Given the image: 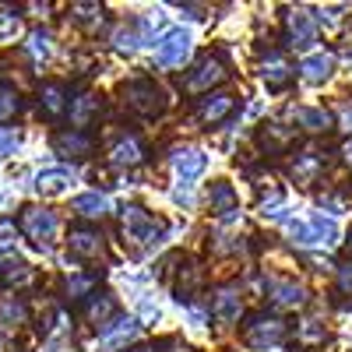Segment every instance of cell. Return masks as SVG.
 <instances>
[{
  "instance_id": "cell-1",
  "label": "cell",
  "mask_w": 352,
  "mask_h": 352,
  "mask_svg": "<svg viewBox=\"0 0 352 352\" xmlns=\"http://www.w3.org/2000/svg\"><path fill=\"white\" fill-rule=\"evenodd\" d=\"M120 229H124V243H131L138 250H152L166 236V222L148 215L144 208H138V204H127L120 212Z\"/></svg>"
},
{
  "instance_id": "cell-2",
  "label": "cell",
  "mask_w": 352,
  "mask_h": 352,
  "mask_svg": "<svg viewBox=\"0 0 352 352\" xmlns=\"http://www.w3.org/2000/svg\"><path fill=\"white\" fill-rule=\"evenodd\" d=\"M124 102L127 109H134L144 120H155V116L166 113V92L152 81V78H134L124 85Z\"/></svg>"
},
{
  "instance_id": "cell-3",
  "label": "cell",
  "mask_w": 352,
  "mask_h": 352,
  "mask_svg": "<svg viewBox=\"0 0 352 352\" xmlns=\"http://www.w3.org/2000/svg\"><path fill=\"white\" fill-rule=\"evenodd\" d=\"M226 78H229L226 56H222V53H212V56H204V60H201L180 85H184V92H190V96H197V92H208V96H212V88H215L219 81H226Z\"/></svg>"
},
{
  "instance_id": "cell-4",
  "label": "cell",
  "mask_w": 352,
  "mask_h": 352,
  "mask_svg": "<svg viewBox=\"0 0 352 352\" xmlns=\"http://www.w3.org/2000/svg\"><path fill=\"white\" fill-rule=\"evenodd\" d=\"M285 338V320L278 317H268V314H254L243 328V342L250 349H272Z\"/></svg>"
},
{
  "instance_id": "cell-5",
  "label": "cell",
  "mask_w": 352,
  "mask_h": 352,
  "mask_svg": "<svg viewBox=\"0 0 352 352\" xmlns=\"http://www.w3.org/2000/svg\"><path fill=\"white\" fill-rule=\"evenodd\" d=\"M190 46H194V39H190L187 28H173V32H166L162 43L155 46V67H162V71L184 67V60L190 56Z\"/></svg>"
},
{
  "instance_id": "cell-6",
  "label": "cell",
  "mask_w": 352,
  "mask_h": 352,
  "mask_svg": "<svg viewBox=\"0 0 352 352\" xmlns=\"http://www.w3.org/2000/svg\"><path fill=\"white\" fill-rule=\"evenodd\" d=\"M21 229H25V236H32L43 250L50 247V240L56 236V229H60V219H56V212L50 208H25L21 212Z\"/></svg>"
},
{
  "instance_id": "cell-7",
  "label": "cell",
  "mask_w": 352,
  "mask_h": 352,
  "mask_svg": "<svg viewBox=\"0 0 352 352\" xmlns=\"http://www.w3.org/2000/svg\"><path fill=\"white\" fill-rule=\"evenodd\" d=\"M285 36L292 50H310L317 43V25L303 8H289L285 11Z\"/></svg>"
},
{
  "instance_id": "cell-8",
  "label": "cell",
  "mask_w": 352,
  "mask_h": 352,
  "mask_svg": "<svg viewBox=\"0 0 352 352\" xmlns=\"http://www.w3.org/2000/svg\"><path fill=\"white\" fill-rule=\"evenodd\" d=\"M232 109H236V99L226 96V92H212V96H204L197 102V120L208 124V127H219L232 116Z\"/></svg>"
},
{
  "instance_id": "cell-9",
  "label": "cell",
  "mask_w": 352,
  "mask_h": 352,
  "mask_svg": "<svg viewBox=\"0 0 352 352\" xmlns=\"http://www.w3.org/2000/svg\"><path fill=\"white\" fill-rule=\"evenodd\" d=\"M71 184H74V169H67V166H50V169H43V173H36V194H43V197H60V194H67L71 190Z\"/></svg>"
},
{
  "instance_id": "cell-10",
  "label": "cell",
  "mask_w": 352,
  "mask_h": 352,
  "mask_svg": "<svg viewBox=\"0 0 352 352\" xmlns=\"http://www.w3.org/2000/svg\"><path fill=\"white\" fill-rule=\"evenodd\" d=\"M138 335H141V324H138V320H116V324H109V328L99 335L96 352H116V349H124L127 342H134Z\"/></svg>"
},
{
  "instance_id": "cell-11",
  "label": "cell",
  "mask_w": 352,
  "mask_h": 352,
  "mask_svg": "<svg viewBox=\"0 0 352 352\" xmlns=\"http://www.w3.org/2000/svg\"><path fill=\"white\" fill-rule=\"evenodd\" d=\"M261 78H264V85H268L272 92H285V88L292 85V78H296V71H292V64L285 60L282 53H268Z\"/></svg>"
},
{
  "instance_id": "cell-12",
  "label": "cell",
  "mask_w": 352,
  "mask_h": 352,
  "mask_svg": "<svg viewBox=\"0 0 352 352\" xmlns=\"http://www.w3.org/2000/svg\"><path fill=\"white\" fill-rule=\"evenodd\" d=\"M173 169H176V176H180L184 184H190V180H197V176L208 169V155L197 152V148H180V152H173Z\"/></svg>"
},
{
  "instance_id": "cell-13",
  "label": "cell",
  "mask_w": 352,
  "mask_h": 352,
  "mask_svg": "<svg viewBox=\"0 0 352 352\" xmlns=\"http://www.w3.org/2000/svg\"><path fill=\"white\" fill-rule=\"evenodd\" d=\"M116 314V300L109 296V292H88V303H85V317L92 320V324H99L102 331L109 328V320Z\"/></svg>"
},
{
  "instance_id": "cell-14",
  "label": "cell",
  "mask_w": 352,
  "mask_h": 352,
  "mask_svg": "<svg viewBox=\"0 0 352 352\" xmlns=\"http://www.w3.org/2000/svg\"><path fill=\"white\" fill-rule=\"evenodd\" d=\"M56 152L60 155H67V159H81V155H88L92 152V134L88 131H64V134H56Z\"/></svg>"
},
{
  "instance_id": "cell-15",
  "label": "cell",
  "mask_w": 352,
  "mask_h": 352,
  "mask_svg": "<svg viewBox=\"0 0 352 352\" xmlns=\"http://www.w3.org/2000/svg\"><path fill=\"white\" fill-rule=\"evenodd\" d=\"M264 285H268V296H272L278 307H303V303H307V292H303V285H296V282L268 278Z\"/></svg>"
},
{
  "instance_id": "cell-16",
  "label": "cell",
  "mask_w": 352,
  "mask_h": 352,
  "mask_svg": "<svg viewBox=\"0 0 352 352\" xmlns=\"http://www.w3.org/2000/svg\"><path fill=\"white\" fill-rule=\"evenodd\" d=\"M32 278V264L18 254H0V285H21Z\"/></svg>"
},
{
  "instance_id": "cell-17",
  "label": "cell",
  "mask_w": 352,
  "mask_h": 352,
  "mask_svg": "<svg viewBox=\"0 0 352 352\" xmlns=\"http://www.w3.org/2000/svg\"><path fill=\"white\" fill-rule=\"evenodd\" d=\"M331 71H335V56H331V53H310V56H303V64H300V74H303V81H310V85L328 81Z\"/></svg>"
},
{
  "instance_id": "cell-18",
  "label": "cell",
  "mask_w": 352,
  "mask_h": 352,
  "mask_svg": "<svg viewBox=\"0 0 352 352\" xmlns=\"http://www.w3.org/2000/svg\"><path fill=\"white\" fill-rule=\"evenodd\" d=\"M324 155L320 152H303V155H296V162H292V180L296 184H303V187H310L320 173H324Z\"/></svg>"
},
{
  "instance_id": "cell-19",
  "label": "cell",
  "mask_w": 352,
  "mask_h": 352,
  "mask_svg": "<svg viewBox=\"0 0 352 352\" xmlns=\"http://www.w3.org/2000/svg\"><path fill=\"white\" fill-rule=\"evenodd\" d=\"M292 116H296L300 127H303V131H310V134H324V131H331V127H335V116H331L324 106H300Z\"/></svg>"
},
{
  "instance_id": "cell-20",
  "label": "cell",
  "mask_w": 352,
  "mask_h": 352,
  "mask_svg": "<svg viewBox=\"0 0 352 352\" xmlns=\"http://www.w3.org/2000/svg\"><path fill=\"white\" fill-rule=\"evenodd\" d=\"M67 102H71V96H67V88H64L60 81H46V85L39 88V106H43L50 116H64V113H67Z\"/></svg>"
},
{
  "instance_id": "cell-21",
  "label": "cell",
  "mask_w": 352,
  "mask_h": 352,
  "mask_svg": "<svg viewBox=\"0 0 352 352\" xmlns=\"http://www.w3.org/2000/svg\"><path fill=\"white\" fill-rule=\"evenodd\" d=\"M67 247H71V254H78V257H99V254H102V236H99L96 229H71Z\"/></svg>"
},
{
  "instance_id": "cell-22",
  "label": "cell",
  "mask_w": 352,
  "mask_h": 352,
  "mask_svg": "<svg viewBox=\"0 0 352 352\" xmlns=\"http://www.w3.org/2000/svg\"><path fill=\"white\" fill-rule=\"evenodd\" d=\"M296 141V131H289V127H282V124H264V131H261V148L264 152H285L289 144Z\"/></svg>"
},
{
  "instance_id": "cell-23",
  "label": "cell",
  "mask_w": 352,
  "mask_h": 352,
  "mask_svg": "<svg viewBox=\"0 0 352 352\" xmlns=\"http://www.w3.org/2000/svg\"><path fill=\"white\" fill-rule=\"evenodd\" d=\"M99 109V99L92 96V92H78L71 102H67V116H71V124H74V131H81L88 120H92V113Z\"/></svg>"
},
{
  "instance_id": "cell-24",
  "label": "cell",
  "mask_w": 352,
  "mask_h": 352,
  "mask_svg": "<svg viewBox=\"0 0 352 352\" xmlns=\"http://www.w3.org/2000/svg\"><path fill=\"white\" fill-rule=\"evenodd\" d=\"M240 310H243V303H240V292L236 289H222L219 296H215V303H212V314L222 320V324L240 320Z\"/></svg>"
},
{
  "instance_id": "cell-25",
  "label": "cell",
  "mask_w": 352,
  "mask_h": 352,
  "mask_svg": "<svg viewBox=\"0 0 352 352\" xmlns=\"http://www.w3.org/2000/svg\"><path fill=\"white\" fill-rule=\"evenodd\" d=\"M208 204H212L215 215H232L236 212V190H232L226 180H215L208 187Z\"/></svg>"
},
{
  "instance_id": "cell-26",
  "label": "cell",
  "mask_w": 352,
  "mask_h": 352,
  "mask_svg": "<svg viewBox=\"0 0 352 352\" xmlns=\"http://www.w3.org/2000/svg\"><path fill=\"white\" fill-rule=\"evenodd\" d=\"M71 208H74L81 219H102V215L109 212V201H106L99 190H88V194H81V197L71 201Z\"/></svg>"
},
{
  "instance_id": "cell-27",
  "label": "cell",
  "mask_w": 352,
  "mask_h": 352,
  "mask_svg": "<svg viewBox=\"0 0 352 352\" xmlns=\"http://www.w3.org/2000/svg\"><path fill=\"white\" fill-rule=\"evenodd\" d=\"M141 155H144V152H141L138 138H120V141H116L113 148H109V162L120 166V169H124V166H138Z\"/></svg>"
},
{
  "instance_id": "cell-28",
  "label": "cell",
  "mask_w": 352,
  "mask_h": 352,
  "mask_svg": "<svg viewBox=\"0 0 352 352\" xmlns=\"http://www.w3.org/2000/svg\"><path fill=\"white\" fill-rule=\"evenodd\" d=\"M21 109V99H18V88L14 85H0V124L11 120V116Z\"/></svg>"
},
{
  "instance_id": "cell-29",
  "label": "cell",
  "mask_w": 352,
  "mask_h": 352,
  "mask_svg": "<svg viewBox=\"0 0 352 352\" xmlns=\"http://www.w3.org/2000/svg\"><path fill=\"white\" fill-rule=\"evenodd\" d=\"M18 324H25V303L4 300L0 303V328H18Z\"/></svg>"
},
{
  "instance_id": "cell-30",
  "label": "cell",
  "mask_w": 352,
  "mask_h": 352,
  "mask_svg": "<svg viewBox=\"0 0 352 352\" xmlns=\"http://www.w3.org/2000/svg\"><path fill=\"white\" fill-rule=\"evenodd\" d=\"M25 50L36 56V60H46V56L53 53V39H50V32H43V28H36L32 36H28V43H25Z\"/></svg>"
},
{
  "instance_id": "cell-31",
  "label": "cell",
  "mask_w": 352,
  "mask_h": 352,
  "mask_svg": "<svg viewBox=\"0 0 352 352\" xmlns=\"http://www.w3.org/2000/svg\"><path fill=\"white\" fill-rule=\"evenodd\" d=\"M310 226H314V232H317V240H320V243H335V240H338V226H335V219H324L320 212H314V215H310Z\"/></svg>"
},
{
  "instance_id": "cell-32",
  "label": "cell",
  "mask_w": 352,
  "mask_h": 352,
  "mask_svg": "<svg viewBox=\"0 0 352 352\" xmlns=\"http://www.w3.org/2000/svg\"><path fill=\"white\" fill-rule=\"evenodd\" d=\"M141 43H144V39H141L138 28H116V32H113V46L120 50V53H134Z\"/></svg>"
},
{
  "instance_id": "cell-33",
  "label": "cell",
  "mask_w": 352,
  "mask_h": 352,
  "mask_svg": "<svg viewBox=\"0 0 352 352\" xmlns=\"http://www.w3.org/2000/svg\"><path fill=\"white\" fill-rule=\"evenodd\" d=\"M21 148V134L14 127H0V159H8Z\"/></svg>"
},
{
  "instance_id": "cell-34",
  "label": "cell",
  "mask_w": 352,
  "mask_h": 352,
  "mask_svg": "<svg viewBox=\"0 0 352 352\" xmlns=\"http://www.w3.org/2000/svg\"><path fill=\"white\" fill-rule=\"evenodd\" d=\"M18 243V229H14V219H0V254L14 250Z\"/></svg>"
},
{
  "instance_id": "cell-35",
  "label": "cell",
  "mask_w": 352,
  "mask_h": 352,
  "mask_svg": "<svg viewBox=\"0 0 352 352\" xmlns=\"http://www.w3.org/2000/svg\"><path fill=\"white\" fill-rule=\"evenodd\" d=\"M18 14L14 11H4V14H0V43H11L14 36H18Z\"/></svg>"
},
{
  "instance_id": "cell-36",
  "label": "cell",
  "mask_w": 352,
  "mask_h": 352,
  "mask_svg": "<svg viewBox=\"0 0 352 352\" xmlns=\"http://www.w3.org/2000/svg\"><path fill=\"white\" fill-rule=\"evenodd\" d=\"M96 282H99V275H81V278H71V282H67V292H71L74 300H81L85 292L96 285Z\"/></svg>"
},
{
  "instance_id": "cell-37",
  "label": "cell",
  "mask_w": 352,
  "mask_h": 352,
  "mask_svg": "<svg viewBox=\"0 0 352 352\" xmlns=\"http://www.w3.org/2000/svg\"><path fill=\"white\" fill-rule=\"evenodd\" d=\"M74 18L92 25V21H102V8L99 4H74Z\"/></svg>"
},
{
  "instance_id": "cell-38",
  "label": "cell",
  "mask_w": 352,
  "mask_h": 352,
  "mask_svg": "<svg viewBox=\"0 0 352 352\" xmlns=\"http://www.w3.org/2000/svg\"><path fill=\"white\" fill-rule=\"evenodd\" d=\"M300 338L303 342H320V338H324V328H320L317 320H303V324H300Z\"/></svg>"
},
{
  "instance_id": "cell-39",
  "label": "cell",
  "mask_w": 352,
  "mask_h": 352,
  "mask_svg": "<svg viewBox=\"0 0 352 352\" xmlns=\"http://www.w3.org/2000/svg\"><path fill=\"white\" fill-rule=\"evenodd\" d=\"M338 278H342V289L349 292V289H352V264H342V275H338Z\"/></svg>"
},
{
  "instance_id": "cell-40",
  "label": "cell",
  "mask_w": 352,
  "mask_h": 352,
  "mask_svg": "<svg viewBox=\"0 0 352 352\" xmlns=\"http://www.w3.org/2000/svg\"><path fill=\"white\" fill-rule=\"evenodd\" d=\"M345 162H349V166H352V141H349V144H345Z\"/></svg>"
},
{
  "instance_id": "cell-41",
  "label": "cell",
  "mask_w": 352,
  "mask_h": 352,
  "mask_svg": "<svg viewBox=\"0 0 352 352\" xmlns=\"http://www.w3.org/2000/svg\"><path fill=\"white\" fill-rule=\"evenodd\" d=\"M349 250H352V236H349Z\"/></svg>"
}]
</instances>
